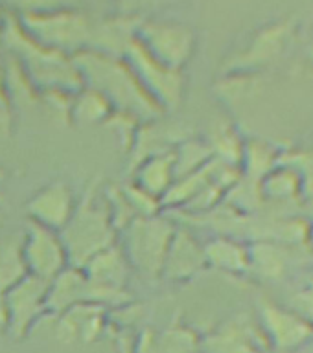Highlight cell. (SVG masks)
Masks as SVG:
<instances>
[{"instance_id": "cell-1", "label": "cell", "mask_w": 313, "mask_h": 353, "mask_svg": "<svg viewBox=\"0 0 313 353\" xmlns=\"http://www.w3.org/2000/svg\"><path fill=\"white\" fill-rule=\"evenodd\" d=\"M70 57L82 74L83 85L104 94L113 109L146 121L162 116L164 110L146 92L124 57L91 46L72 54Z\"/></svg>"}, {"instance_id": "cell-2", "label": "cell", "mask_w": 313, "mask_h": 353, "mask_svg": "<svg viewBox=\"0 0 313 353\" xmlns=\"http://www.w3.org/2000/svg\"><path fill=\"white\" fill-rule=\"evenodd\" d=\"M116 232L118 230L111 221L107 203H98L94 190L87 192L82 203L76 204L70 221L59 232L68 256V265L83 269V265L93 256L115 245Z\"/></svg>"}, {"instance_id": "cell-3", "label": "cell", "mask_w": 313, "mask_h": 353, "mask_svg": "<svg viewBox=\"0 0 313 353\" xmlns=\"http://www.w3.org/2000/svg\"><path fill=\"white\" fill-rule=\"evenodd\" d=\"M17 21L28 37L44 48L72 55L87 48L93 26L82 11L63 8L52 11H19Z\"/></svg>"}, {"instance_id": "cell-4", "label": "cell", "mask_w": 313, "mask_h": 353, "mask_svg": "<svg viewBox=\"0 0 313 353\" xmlns=\"http://www.w3.org/2000/svg\"><path fill=\"white\" fill-rule=\"evenodd\" d=\"M124 254L131 269L148 281H159L173 225L159 215L135 217L124 228Z\"/></svg>"}, {"instance_id": "cell-5", "label": "cell", "mask_w": 313, "mask_h": 353, "mask_svg": "<svg viewBox=\"0 0 313 353\" xmlns=\"http://www.w3.org/2000/svg\"><path fill=\"white\" fill-rule=\"evenodd\" d=\"M135 37L155 59L176 70H182L196 48L192 28L159 17L140 19Z\"/></svg>"}, {"instance_id": "cell-6", "label": "cell", "mask_w": 313, "mask_h": 353, "mask_svg": "<svg viewBox=\"0 0 313 353\" xmlns=\"http://www.w3.org/2000/svg\"><path fill=\"white\" fill-rule=\"evenodd\" d=\"M131 66L138 81L146 88V92L155 99L162 110H173L181 105L184 81H182L181 70L170 68L157 61L137 37L127 44L126 52L122 55Z\"/></svg>"}, {"instance_id": "cell-7", "label": "cell", "mask_w": 313, "mask_h": 353, "mask_svg": "<svg viewBox=\"0 0 313 353\" xmlns=\"http://www.w3.org/2000/svg\"><path fill=\"white\" fill-rule=\"evenodd\" d=\"M50 281L26 274L24 278L4 291L6 327L15 341H22L33 330L37 320L48 313L46 298H48Z\"/></svg>"}, {"instance_id": "cell-8", "label": "cell", "mask_w": 313, "mask_h": 353, "mask_svg": "<svg viewBox=\"0 0 313 353\" xmlns=\"http://www.w3.org/2000/svg\"><path fill=\"white\" fill-rule=\"evenodd\" d=\"M21 252L28 274L41 280L52 281L61 270L70 267L59 232L50 230L30 219L21 243Z\"/></svg>"}, {"instance_id": "cell-9", "label": "cell", "mask_w": 313, "mask_h": 353, "mask_svg": "<svg viewBox=\"0 0 313 353\" xmlns=\"http://www.w3.org/2000/svg\"><path fill=\"white\" fill-rule=\"evenodd\" d=\"M260 327L276 350H297L313 336V325L303 314L271 302L260 303Z\"/></svg>"}, {"instance_id": "cell-10", "label": "cell", "mask_w": 313, "mask_h": 353, "mask_svg": "<svg viewBox=\"0 0 313 353\" xmlns=\"http://www.w3.org/2000/svg\"><path fill=\"white\" fill-rule=\"evenodd\" d=\"M267 346L264 331L247 319L236 316L203 336L199 353H262Z\"/></svg>"}, {"instance_id": "cell-11", "label": "cell", "mask_w": 313, "mask_h": 353, "mask_svg": "<svg viewBox=\"0 0 313 353\" xmlns=\"http://www.w3.org/2000/svg\"><path fill=\"white\" fill-rule=\"evenodd\" d=\"M74 193L65 182H50L26 203L28 219L50 230L61 232L76 208Z\"/></svg>"}, {"instance_id": "cell-12", "label": "cell", "mask_w": 313, "mask_h": 353, "mask_svg": "<svg viewBox=\"0 0 313 353\" xmlns=\"http://www.w3.org/2000/svg\"><path fill=\"white\" fill-rule=\"evenodd\" d=\"M57 339L61 342H94L105 331L107 307L93 302L74 303L57 314Z\"/></svg>"}, {"instance_id": "cell-13", "label": "cell", "mask_w": 313, "mask_h": 353, "mask_svg": "<svg viewBox=\"0 0 313 353\" xmlns=\"http://www.w3.org/2000/svg\"><path fill=\"white\" fill-rule=\"evenodd\" d=\"M203 265H207L203 247H199L190 232L176 228L166 250L160 280L187 281L199 269H203Z\"/></svg>"}, {"instance_id": "cell-14", "label": "cell", "mask_w": 313, "mask_h": 353, "mask_svg": "<svg viewBox=\"0 0 313 353\" xmlns=\"http://www.w3.org/2000/svg\"><path fill=\"white\" fill-rule=\"evenodd\" d=\"M129 263L124 250H118L116 245H111L105 250L98 252L83 265V272L94 283L115 291H126L127 276H129Z\"/></svg>"}, {"instance_id": "cell-15", "label": "cell", "mask_w": 313, "mask_h": 353, "mask_svg": "<svg viewBox=\"0 0 313 353\" xmlns=\"http://www.w3.org/2000/svg\"><path fill=\"white\" fill-rule=\"evenodd\" d=\"M138 21L140 19H137V17H126L116 13V17L93 28L88 46L122 57L127 44L131 43L135 33H137Z\"/></svg>"}, {"instance_id": "cell-16", "label": "cell", "mask_w": 313, "mask_h": 353, "mask_svg": "<svg viewBox=\"0 0 313 353\" xmlns=\"http://www.w3.org/2000/svg\"><path fill=\"white\" fill-rule=\"evenodd\" d=\"M173 153L153 154L140 160L135 171V184L142 188L144 192L151 193L155 197L162 199L168 188L173 182Z\"/></svg>"}, {"instance_id": "cell-17", "label": "cell", "mask_w": 313, "mask_h": 353, "mask_svg": "<svg viewBox=\"0 0 313 353\" xmlns=\"http://www.w3.org/2000/svg\"><path fill=\"white\" fill-rule=\"evenodd\" d=\"M205 250L207 263L227 272H243L249 269V252L229 239H214Z\"/></svg>"}, {"instance_id": "cell-18", "label": "cell", "mask_w": 313, "mask_h": 353, "mask_svg": "<svg viewBox=\"0 0 313 353\" xmlns=\"http://www.w3.org/2000/svg\"><path fill=\"white\" fill-rule=\"evenodd\" d=\"M70 110L74 120L83 121V123H94V121H102L113 114V107L105 99L104 94L94 90L91 87H83L74 94V99L70 103Z\"/></svg>"}, {"instance_id": "cell-19", "label": "cell", "mask_w": 313, "mask_h": 353, "mask_svg": "<svg viewBox=\"0 0 313 353\" xmlns=\"http://www.w3.org/2000/svg\"><path fill=\"white\" fill-rule=\"evenodd\" d=\"M159 353H199L201 339L187 325L171 324L164 331L155 333Z\"/></svg>"}, {"instance_id": "cell-20", "label": "cell", "mask_w": 313, "mask_h": 353, "mask_svg": "<svg viewBox=\"0 0 313 353\" xmlns=\"http://www.w3.org/2000/svg\"><path fill=\"white\" fill-rule=\"evenodd\" d=\"M26 267L22 261L21 243H0V292L8 291L11 285L24 278Z\"/></svg>"}, {"instance_id": "cell-21", "label": "cell", "mask_w": 313, "mask_h": 353, "mask_svg": "<svg viewBox=\"0 0 313 353\" xmlns=\"http://www.w3.org/2000/svg\"><path fill=\"white\" fill-rule=\"evenodd\" d=\"M287 28H290V24H276V26L265 28L264 32L256 35L254 43L247 50L245 61L247 63H256V61H260V57L276 54L282 48L284 37L287 35Z\"/></svg>"}, {"instance_id": "cell-22", "label": "cell", "mask_w": 313, "mask_h": 353, "mask_svg": "<svg viewBox=\"0 0 313 353\" xmlns=\"http://www.w3.org/2000/svg\"><path fill=\"white\" fill-rule=\"evenodd\" d=\"M181 2L182 0H115V10L118 15L146 19Z\"/></svg>"}, {"instance_id": "cell-23", "label": "cell", "mask_w": 313, "mask_h": 353, "mask_svg": "<svg viewBox=\"0 0 313 353\" xmlns=\"http://www.w3.org/2000/svg\"><path fill=\"white\" fill-rule=\"evenodd\" d=\"M249 267H254L262 276L276 278L282 270V259L275 250H253L249 252Z\"/></svg>"}, {"instance_id": "cell-24", "label": "cell", "mask_w": 313, "mask_h": 353, "mask_svg": "<svg viewBox=\"0 0 313 353\" xmlns=\"http://www.w3.org/2000/svg\"><path fill=\"white\" fill-rule=\"evenodd\" d=\"M21 11H52L74 8V0H17Z\"/></svg>"}, {"instance_id": "cell-25", "label": "cell", "mask_w": 313, "mask_h": 353, "mask_svg": "<svg viewBox=\"0 0 313 353\" xmlns=\"http://www.w3.org/2000/svg\"><path fill=\"white\" fill-rule=\"evenodd\" d=\"M293 303H295V311L303 314L304 319L313 325V285L298 292Z\"/></svg>"}, {"instance_id": "cell-26", "label": "cell", "mask_w": 313, "mask_h": 353, "mask_svg": "<svg viewBox=\"0 0 313 353\" xmlns=\"http://www.w3.org/2000/svg\"><path fill=\"white\" fill-rule=\"evenodd\" d=\"M0 327H6V307H4V294L0 292Z\"/></svg>"}, {"instance_id": "cell-27", "label": "cell", "mask_w": 313, "mask_h": 353, "mask_svg": "<svg viewBox=\"0 0 313 353\" xmlns=\"http://www.w3.org/2000/svg\"><path fill=\"white\" fill-rule=\"evenodd\" d=\"M6 19H8V13H4V11H0V44H2V41H4Z\"/></svg>"}]
</instances>
